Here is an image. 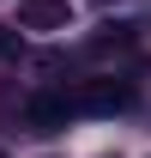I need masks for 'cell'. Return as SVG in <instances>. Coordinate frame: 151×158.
I'll list each match as a JSON object with an SVG mask.
<instances>
[{
  "label": "cell",
  "instance_id": "obj_1",
  "mask_svg": "<svg viewBox=\"0 0 151 158\" xmlns=\"http://www.w3.org/2000/svg\"><path fill=\"white\" fill-rule=\"evenodd\" d=\"M127 103H133V85H121V79H91V85L73 98V110H91V116H115V110H127Z\"/></svg>",
  "mask_w": 151,
  "mask_h": 158
},
{
  "label": "cell",
  "instance_id": "obj_2",
  "mask_svg": "<svg viewBox=\"0 0 151 158\" xmlns=\"http://www.w3.org/2000/svg\"><path fill=\"white\" fill-rule=\"evenodd\" d=\"M18 24L24 31H67L73 24V6L67 0H18Z\"/></svg>",
  "mask_w": 151,
  "mask_h": 158
},
{
  "label": "cell",
  "instance_id": "obj_4",
  "mask_svg": "<svg viewBox=\"0 0 151 158\" xmlns=\"http://www.w3.org/2000/svg\"><path fill=\"white\" fill-rule=\"evenodd\" d=\"M127 37H133V24H103V31L91 37V49L97 55H103V49H127Z\"/></svg>",
  "mask_w": 151,
  "mask_h": 158
},
{
  "label": "cell",
  "instance_id": "obj_3",
  "mask_svg": "<svg viewBox=\"0 0 151 158\" xmlns=\"http://www.w3.org/2000/svg\"><path fill=\"white\" fill-rule=\"evenodd\" d=\"M67 116H73V103H67V98H48V91L24 103V122H30V128H67Z\"/></svg>",
  "mask_w": 151,
  "mask_h": 158
},
{
  "label": "cell",
  "instance_id": "obj_6",
  "mask_svg": "<svg viewBox=\"0 0 151 158\" xmlns=\"http://www.w3.org/2000/svg\"><path fill=\"white\" fill-rule=\"evenodd\" d=\"M0 158H6V152H0Z\"/></svg>",
  "mask_w": 151,
  "mask_h": 158
},
{
  "label": "cell",
  "instance_id": "obj_5",
  "mask_svg": "<svg viewBox=\"0 0 151 158\" xmlns=\"http://www.w3.org/2000/svg\"><path fill=\"white\" fill-rule=\"evenodd\" d=\"M18 55V37H12V31H0V61H12Z\"/></svg>",
  "mask_w": 151,
  "mask_h": 158
}]
</instances>
